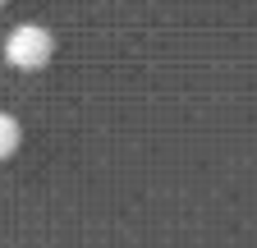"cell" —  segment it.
Listing matches in <instances>:
<instances>
[{"instance_id":"obj_2","label":"cell","mask_w":257,"mask_h":248,"mask_svg":"<svg viewBox=\"0 0 257 248\" xmlns=\"http://www.w3.org/2000/svg\"><path fill=\"white\" fill-rule=\"evenodd\" d=\"M19 147V119L14 115H0V161Z\"/></svg>"},{"instance_id":"obj_3","label":"cell","mask_w":257,"mask_h":248,"mask_svg":"<svg viewBox=\"0 0 257 248\" xmlns=\"http://www.w3.org/2000/svg\"><path fill=\"white\" fill-rule=\"evenodd\" d=\"M0 5H5V0H0Z\"/></svg>"},{"instance_id":"obj_1","label":"cell","mask_w":257,"mask_h":248,"mask_svg":"<svg viewBox=\"0 0 257 248\" xmlns=\"http://www.w3.org/2000/svg\"><path fill=\"white\" fill-rule=\"evenodd\" d=\"M51 51H55V42H51L46 28H37V23L14 28L10 42H5V60H10V65H19V69H37V65H46Z\"/></svg>"}]
</instances>
